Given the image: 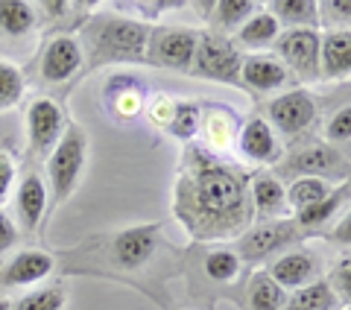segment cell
<instances>
[{
  "mask_svg": "<svg viewBox=\"0 0 351 310\" xmlns=\"http://www.w3.org/2000/svg\"><path fill=\"white\" fill-rule=\"evenodd\" d=\"M176 214L199 240L240 235L252 217L243 179L208 150L188 147L182 179L176 184Z\"/></svg>",
  "mask_w": 351,
  "mask_h": 310,
  "instance_id": "obj_1",
  "label": "cell"
},
{
  "mask_svg": "<svg viewBox=\"0 0 351 310\" xmlns=\"http://www.w3.org/2000/svg\"><path fill=\"white\" fill-rule=\"evenodd\" d=\"M88 161V135L80 126H64L59 143L47 155V179H50V193L56 202H64L76 184L82 179Z\"/></svg>",
  "mask_w": 351,
  "mask_h": 310,
  "instance_id": "obj_2",
  "label": "cell"
},
{
  "mask_svg": "<svg viewBox=\"0 0 351 310\" xmlns=\"http://www.w3.org/2000/svg\"><path fill=\"white\" fill-rule=\"evenodd\" d=\"M149 29L135 21H106L94 29V59L97 62H144Z\"/></svg>",
  "mask_w": 351,
  "mask_h": 310,
  "instance_id": "obj_3",
  "label": "cell"
},
{
  "mask_svg": "<svg viewBox=\"0 0 351 310\" xmlns=\"http://www.w3.org/2000/svg\"><path fill=\"white\" fill-rule=\"evenodd\" d=\"M240 59L237 47L223 36H214V32H199V44H196V56L191 64L193 76H202V80H217V82H237L240 80Z\"/></svg>",
  "mask_w": 351,
  "mask_h": 310,
  "instance_id": "obj_4",
  "label": "cell"
},
{
  "mask_svg": "<svg viewBox=\"0 0 351 310\" xmlns=\"http://www.w3.org/2000/svg\"><path fill=\"white\" fill-rule=\"evenodd\" d=\"M196 44H199V32L188 27H167L158 32H149L147 44V59L158 68L170 71H191Z\"/></svg>",
  "mask_w": 351,
  "mask_h": 310,
  "instance_id": "obj_5",
  "label": "cell"
},
{
  "mask_svg": "<svg viewBox=\"0 0 351 310\" xmlns=\"http://www.w3.org/2000/svg\"><path fill=\"white\" fill-rule=\"evenodd\" d=\"M319 44L322 38L316 36V29H287L276 38L278 56L287 62L284 68H293L302 80H313L319 73Z\"/></svg>",
  "mask_w": 351,
  "mask_h": 310,
  "instance_id": "obj_6",
  "label": "cell"
},
{
  "mask_svg": "<svg viewBox=\"0 0 351 310\" xmlns=\"http://www.w3.org/2000/svg\"><path fill=\"white\" fill-rule=\"evenodd\" d=\"M64 132V115L62 108L47 97L32 99L27 108V138H29V150L38 155H50L53 147L59 143Z\"/></svg>",
  "mask_w": 351,
  "mask_h": 310,
  "instance_id": "obj_7",
  "label": "cell"
},
{
  "mask_svg": "<svg viewBox=\"0 0 351 310\" xmlns=\"http://www.w3.org/2000/svg\"><path fill=\"white\" fill-rule=\"evenodd\" d=\"M82 68V47L80 41L71 36H56L47 41V47L41 50L38 59V73L44 82H68L71 76Z\"/></svg>",
  "mask_w": 351,
  "mask_h": 310,
  "instance_id": "obj_8",
  "label": "cell"
},
{
  "mask_svg": "<svg viewBox=\"0 0 351 310\" xmlns=\"http://www.w3.org/2000/svg\"><path fill=\"white\" fill-rule=\"evenodd\" d=\"M158 231L161 226L152 223V226H135V228H126L114 237V258L123 270H138L152 258V252L158 246Z\"/></svg>",
  "mask_w": 351,
  "mask_h": 310,
  "instance_id": "obj_9",
  "label": "cell"
},
{
  "mask_svg": "<svg viewBox=\"0 0 351 310\" xmlns=\"http://www.w3.org/2000/svg\"><path fill=\"white\" fill-rule=\"evenodd\" d=\"M53 254L41 249H24L0 270V287H32L53 272Z\"/></svg>",
  "mask_w": 351,
  "mask_h": 310,
  "instance_id": "obj_10",
  "label": "cell"
},
{
  "mask_svg": "<svg viewBox=\"0 0 351 310\" xmlns=\"http://www.w3.org/2000/svg\"><path fill=\"white\" fill-rule=\"evenodd\" d=\"M322 263L311 252H287L269 267V278L284 290H302V287L319 281Z\"/></svg>",
  "mask_w": 351,
  "mask_h": 310,
  "instance_id": "obj_11",
  "label": "cell"
},
{
  "mask_svg": "<svg viewBox=\"0 0 351 310\" xmlns=\"http://www.w3.org/2000/svg\"><path fill=\"white\" fill-rule=\"evenodd\" d=\"M269 117L281 132L295 135V132H302L313 123L316 106H313V99L307 91H287L269 103Z\"/></svg>",
  "mask_w": 351,
  "mask_h": 310,
  "instance_id": "obj_12",
  "label": "cell"
},
{
  "mask_svg": "<svg viewBox=\"0 0 351 310\" xmlns=\"http://www.w3.org/2000/svg\"><path fill=\"white\" fill-rule=\"evenodd\" d=\"M299 237V228L295 223H269V226H255L252 231H246V237L240 240V254L243 261H261L272 254L276 249L287 246Z\"/></svg>",
  "mask_w": 351,
  "mask_h": 310,
  "instance_id": "obj_13",
  "label": "cell"
},
{
  "mask_svg": "<svg viewBox=\"0 0 351 310\" xmlns=\"http://www.w3.org/2000/svg\"><path fill=\"white\" fill-rule=\"evenodd\" d=\"M47 196H50L47 184H44V179L36 176V173H27L24 179L18 182L15 208H18L21 226H24L27 231H32L44 219V211H47Z\"/></svg>",
  "mask_w": 351,
  "mask_h": 310,
  "instance_id": "obj_14",
  "label": "cell"
},
{
  "mask_svg": "<svg viewBox=\"0 0 351 310\" xmlns=\"http://www.w3.org/2000/svg\"><path fill=\"white\" fill-rule=\"evenodd\" d=\"M319 71L328 80L351 73V29L328 32L319 44Z\"/></svg>",
  "mask_w": 351,
  "mask_h": 310,
  "instance_id": "obj_15",
  "label": "cell"
},
{
  "mask_svg": "<svg viewBox=\"0 0 351 310\" xmlns=\"http://www.w3.org/2000/svg\"><path fill=\"white\" fill-rule=\"evenodd\" d=\"M287 76H290V71L284 68V62L272 59V56H261V53L243 59V64H240V80L252 85L255 91H276V88L287 82Z\"/></svg>",
  "mask_w": 351,
  "mask_h": 310,
  "instance_id": "obj_16",
  "label": "cell"
},
{
  "mask_svg": "<svg viewBox=\"0 0 351 310\" xmlns=\"http://www.w3.org/2000/svg\"><path fill=\"white\" fill-rule=\"evenodd\" d=\"M106 91H108V112L117 120H135L147 106L144 94L138 88V80H132V76H112Z\"/></svg>",
  "mask_w": 351,
  "mask_h": 310,
  "instance_id": "obj_17",
  "label": "cell"
},
{
  "mask_svg": "<svg viewBox=\"0 0 351 310\" xmlns=\"http://www.w3.org/2000/svg\"><path fill=\"white\" fill-rule=\"evenodd\" d=\"M240 150L249 155L252 161H276L278 158V143L272 135L269 123L263 117H252L249 123L240 129Z\"/></svg>",
  "mask_w": 351,
  "mask_h": 310,
  "instance_id": "obj_18",
  "label": "cell"
},
{
  "mask_svg": "<svg viewBox=\"0 0 351 310\" xmlns=\"http://www.w3.org/2000/svg\"><path fill=\"white\" fill-rule=\"evenodd\" d=\"M38 9L27 0H0V36L21 38L36 29Z\"/></svg>",
  "mask_w": 351,
  "mask_h": 310,
  "instance_id": "obj_19",
  "label": "cell"
},
{
  "mask_svg": "<svg viewBox=\"0 0 351 310\" xmlns=\"http://www.w3.org/2000/svg\"><path fill=\"white\" fill-rule=\"evenodd\" d=\"M252 202H255L258 219L278 217L287 208V191L281 187L276 176H258L255 184H252Z\"/></svg>",
  "mask_w": 351,
  "mask_h": 310,
  "instance_id": "obj_20",
  "label": "cell"
},
{
  "mask_svg": "<svg viewBox=\"0 0 351 310\" xmlns=\"http://www.w3.org/2000/svg\"><path fill=\"white\" fill-rule=\"evenodd\" d=\"M281 36V24H278V18L272 15V12H258V15H252L243 27H240L237 32V38L243 47L249 50H263V47H269V44H276V38Z\"/></svg>",
  "mask_w": 351,
  "mask_h": 310,
  "instance_id": "obj_21",
  "label": "cell"
},
{
  "mask_svg": "<svg viewBox=\"0 0 351 310\" xmlns=\"http://www.w3.org/2000/svg\"><path fill=\"white\" fill-rule=\"evenodd\" d=\"M339 164H343V158H339L334 150H328V147H322V143H316V147H307L302 152H295V158L287 164V170L304 173V176H319V179H322L325 173L337 170Z\"/></svg>",
  "mask_w": 351,
  "mask_h": 310,
  "instance_id": "obj_22",
  "label": "cell"
},
{
  "mask_svg": "<svg viewBox=\"0 0 351 310\" xmlns=\"http://www.w3.org/2000/svg\"><path fill=\"white\" fill-rule=\"evenodd\" d=\"M269 12L278 18V24H290V29H311L319 21V3L311 0H276Z\"/></svg>",
  "mask_w": 351,
  "mask_h": 310,
  "instance_id": "obj_23",
  "label": "cell"
},
{
  "mask_svg": "<svg viewBox=\"0 0 351 310\" xmlns=\"http://www.w3.org/2000/svg\"><path fill=\"white\" fill-rule=\"evenodd\" d=\"M346 199H351V187H348V184L331 191V193L322 199V202H316V205H311V208H304V211H299V214H295V226H302V228H316V226L328 223V219H331V217L339 211V208L346 205Z\"/></svg>",
  "mask_w": 351,
  "mask_h": 310,
  "instance_id": "obj_24",
  "label": "cell"
},
{
  "mask_svg": "<svg viewBox=\"0 0 351 310\" xmlns=\"http://www.w3.org/2000/svg\"><path fill=\"white\" fill-rule=\"evenodd\" d=\"M334 307H337V293L325 278L307 284L302 290H293V296L287 298V310H334Z\"/></svg>",
  "mask_w": 351,
  "mask_h": 310,
  "instance_id": "obj_25",
  "label": "cell"
},
{
  "mask_svg": "<svg viewBox=\"0 0 351 310\" xmlns=\"http://www.w3.org/2000/svg\"><path fill=\"white\" fill-rule=\"evenodd\" d=\"M328 193H331V187H328L325 179H319V176H304V179H299V182L290 184V191H287V205L293 208L295 214H299V211H304V208L322 202Z\"/></svg>",
  "mask_w": 351,
  "mask_h": 310,
  "instance_id": "obj_26",
  "label": "cell"
},
{
  "mask_svg": "<svg viewBox=\"0 0 351 310\" xmlns=\"http://www.w3.org/2000/svg\"><path fill=\"white\" fill-rule=\"evenodd\" d=\"M234 135H237V126H234V117L228 112H211L205 117V138H208V147L214 152L232 150Z\"/></svg>",
  "mask_w": 351,
  "mask_h": 310,
  "instance_id": "obj_27",
  "label": "cell"
},
{
  "mask_svg": "<svg viewBox=\"0 0 351 310\" xmlns=\"http://www.w3.org/2000/svg\"><path fill=\"white\" fill-rule=\"evenodd\" d=\"M249 302H252V310H281L287 305V290L272 281L269 275H258L249 290Z\"/></svg>",
  "mask_w": 351,
  "mask_h": 310,
  "instance_id": "obj_28",
  "label": "cell"
},
{
  "mask_svg": "<svg viewBox=\"0 0 351 310\" xmlns=\"http://www.w3.org/2000/svg\"><path fill=\"white\" fill-rule=\"evenodd\" d=\"M24 97V73L9 59H0V112L15 108Z\"/></svg>",
  "mask_w": 351,
  "mask_h": 310,
  "instance_id": "obj_29",
  "label": "cell"
},
{
  "mask_svg": "<svg viewBox=\"0 0 351 310\" xmlns=\"http://www.w3.org/2000/svg\"><path fill=\"white\" fill-rule=\"evenodd\" d=\"M211 9H214V24L219 29H234V27H243L255 15L258 3H252V0H219Z\"/></svg>",
  "mask_w": 351,
  "mask_h": 310,
  "instance_id": "obj_30",
  "label": "cell"
},
{
  "mask_svg": "<svg viewBox=\"0 0 351 310\" xmlns=\"http://www.w3.org/2000/svg\"><path fill=\"white\" fill-rule=\"evenodd\" d=\"M15 310H64V290L62 287H41L15 302Z\"/></svg>",
  "mask_w": 351,
  "mask_h": 310,
  "instance_id": "obj_31",
  "label": "cell"
},
{
  "mask_svg": "<svg viewBox=\"0 0 351 310\" xmlns=\"http://www.w3.org/2000/svg\"><path fill=\"white\" fill-rule=\"evenodd\" d=\"M167 132L173 138L191 141L196 132H199V106H196V103H179V106H176V115L170 120Z\"/></svg>",
  "mask_w": 351,
  "mask_h": 310,
  "instance_id": "obj_32",
  "label": "cell"
},
{
  "mask_svg": "<svg viewBox=\"0 0 351 310\" xmlns=\"http://www.w3.org/2000/svg\"><path fill=\"white\" fill-rule=\"evenodd\" d=\"M205 272H208V278H214V281H232L240 272V258L234 252H226V249L211 252L205 258Z\"/></svg>",
  "mask_w": 351,
  "mask_h": 310,
  "instance_id": "obj_33",
  "label": "cell"
},
{
  "mask_svg": "<svg viewBox=\"0 0 351 310\" xmlns=\"http://www.w3.org/2000/svg\"><path fill=\"white\" fill-rule=\"evenodd\" d=\"M176 106H179V99H173L170 94H152V99H149L144 108H147V115H149V123L167 129L173 115H176Z\"/></svg>",
  "mask_w": 351,
  "mask_h": 310,
  "instance_id": "obj_34",
  "label": "cell"
},
{
  "mask_svg": "<svg viewBox=\"0 0 351 310\" xmlns=\"http://www.w3.org/2000/svg\"><path fill=\"white\" fill-rule=\"evenodd\" d=\"M331 290L339 296V298H346V302H351V254H346V258H339L337 261V267L331 272Z\"/></svg>",
  "mask_w": 351,
  "mask_h": 310,
  "instance_id": "obj_35",
  "label": "cell"
},
{
  "mask_svg": "<svg viewBox=\"0 0 351 310\" xmlns=\"http://www.w3.org/2000/svg\"><path fill=\"white\" fill-rule=\"evenodd\" d=\"M319 15L325 24H351V0H328V3H319Z\"/></svg>",
  "mask_w": 351,
  "mask_h": 310,
  "instance_id": "obj_36",
  "label": "cell"
},
{
  "mask_svg": "<svg viewBox=\"0 0 351 310\" xmlns=\"http://www.w3.org/2000/svg\"><path fill=\"white\" fill-rule=\"evenodd\" d=\"M15 182H18V167H15L12 155H9V152H0V205H3L6 199H9Z\"/></svg>",
  "mask_w": 351,
  "mask_h": 310,
  "instance_id": "obj_37",
  "label": "cell"
},
{
  "mask_svg": "<svg viewBox=\"0 0 351 310\" xmlns=\"http://www.w3.org/2000/svg\"><path fill=\"white\" fill-rule=\"evenodd\" d=\"M325 135L331 138V141H348V138H351V106L339 108V112H337L331 120H328Z\"/></svg>",
  "mask_w": 351,
  "mask_h": 310,
  "instance_id": "obj_38",
  "label": "cell"
},
{
  "mask_svg": "<svg viewBox=\"0 0 351 310\" xmlns=\"http://www.w3.org/2000/svg\"><path fill=\"white\" fill-rule=\"evenodd\" d=\"M18 243V228H15V223L9 219L3 211H0V254L3 252H9Z\"/></svg>",
  "mask_w": 351,
  "mask_h": 310,
  "instance_id": "obj_39",
  "label": "cell"
},
{
  "mask_svg": "<svg viewBox=\"0 0 351 310\" xmlns=\"http://www.w3.org/2000/svg\"><path fill=\"white\" fill-rule=\"evenodd\" d=\"M331 240L343 243V246H351V211L343 219H339V226L331 231Z\"/></svg>",
  "mask_w": 351,
  "mask_h": 310,
  "instance_id": "obj_40",
  "label": "cell"
},
{
  "mask_svg": "<svg viewBox=\"0 0 351 310\" xmlns=\"http://www.w3.org/2000/svg\"><path fill=\"white\" fill-rule=\"evenodd\" d=\"M182 3H135V9H141L144 12V18H158V12H164V9H179Z\"/></svg>",
  "mask_w": 351,
  "mask_h": 310,
  "instance_id": "obj_41",
  "label": "cell"
},
{
  "mask_svg": "<svg viewBox=\"0 0 351 310\" xmlns=\"http://www.w3.org/2000/svg\"><path fill=\"white\" fill-rule=\"evenodd\" d=\"M0 310H9V307H6V305H0Z\"/></svg>",
  "mask_w": 351,
  "mask_h": 310,
  "instance_id": "obj_42",
  "label": "cell"
}]
</instances>
